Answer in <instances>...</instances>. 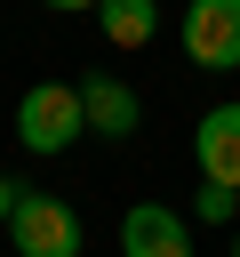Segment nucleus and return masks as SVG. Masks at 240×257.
Listing matches in <instances>:
<instances>
[{
    "mask_svg": "<svg viewBox=\"0 0 240 257\" xmlns=\"http://www.w3.org/2000/svg\"><path fill=\"white\" fill-rule=\"evenodd\" d=\"M16 193H24V185H16V177H0V225H8V209H16Z\"/></svg>",
    "mask_w": 240,
    "mask_h": 257,
    "instance_id": "nucleus-9",
    "label": "nucleus"
},
{
    "mask_svg": "<svg viewBox=\"0 0 240 257\" xmlns=\"http://www.w3.org/2000/svg\"><path fill=\"white\" fill-rule=\"evenodd\" d=\"M184 56L200 72H240V0H192L184 8Z\"/></svg>",
    "mask_w": 240,
    "mask_h": 257,
    "instance_id": "nucleus-3",
    "label": "nucleus"
},
{
    "mask_svg": "<svg viewBox=\"0 0 240 257\" xmlns=\"http://www.w3.org/2000/svg\"><path fill=\"white\" fill-rule=\"evenodd\" d=\"M192 161H200V177L240 185V104H208V112H200V128H192Z\"/></svg>",
    "mask_w": 240,
    "mask_h": 257,
    "instance_id": "nucleus-6",
    "label": "nucleus"
},
{
    "mask_svg": "<svg viewBox=\"0 0 240 257\" xmlns=\"http://www.w3.org/2000/svg\"><path fill=\"white\" fill-rule=\"evenodd\" d=\"M80 112H88V137H104V145L136 137V120H144L136 88H128V80H112V72H88V80H80Z\"/></svg>",
    "mask_w": 240,
    "mask_h": 257,
    "instance_id": "nucleus-5",
    "label": "nucleus"
},
{
    "mask_svg": "<svg viewBox=\"0 0 240 257\" xmlns=\"http://www.w3.org/2000/svg\"><path fill=\"white\" fill-rule=\"evenodd\" d=\"M88 137V112H80V80H32L16 96V145L24 153H72Z\"/></svg>",
    "mask_w": 240,
    "mask_h": 257,
    "instance_id": "nucleus-1",
    "label": "nucleus"
},
{
    "mask_svg": "<svg viewBox=\"0 0 240 257\" xmlns=\"http://www.w3.org/2000/svg\"><path fill=\"white\" fill-rule=\"evenodd\" d=\"M8 241H16V257H80V217H72V201H56V193H16V209H8Z\"/></svg>",
    "mask_w": 240,
    "mask_h": 257,
    "instance_id": "nucleus-2",
    "label": "nucleus"
},
{
    "mask_svg": "<svg viewBox=\"0 0 240 257\" xmlns=\"http://www.w3.org/2000/svg\"><path fill=\"white\" fill-rule=\"evenodd\" d=\"M232 257H240V233H232Z\"/></svg>",
    "mask_w": 240,
    "mask_h": 257,
    "instance_id": "nucleus-11",
    "label": "nucleus"
},
{
    "mask_svg": "<svg viewBox=\"0 0 240 257\" xmlns=\"http://www.w3.org/2000/svg\"><path fill=\"white\" fill-rule=\"evenodd\" d=\"M96 32L112 48H144L160 32V0H96Z\"/></svg>",
    "mask_w": 240,
    "mask_h": 257,
    "instance_id": "nucleus-7",
    "label": "nucleus"
},
{
    "mask_svg": "<svg viewBox=\"0 0 240 257\" xmlns=\"http://www.w3.org/2000/svg\"><path fill=\"white\" fill-rule=\"evenodd\" d=\"M120 257H192V217H176L160 201H136L120 217Z\"/></svg>",
    "mask_w": 240,
    "mask_h": 257,
    "instance_id": "nucleus-4",
    "label": "nucleus"
},
{
    "mask_svg": "<svg viewBox=\"0 0 240 257\" xmlns=\"http://www.w3.org/2000/svg\"><path fill=\"white\" fill-rule=\"evenodd\" d=\"M232 217H240V185L200 177V193H192V225H232Z\"/></svg>",
    "mask_w": 240,
    "mask_h": 257,
    "instance_id": "nucleus-8",
    "label": "nucleus"
},
{
    "mask_svg": "<svg viewBox=\"0 0 240 257\" xmlns=\"http://www.w3.org/2000/svg\"><path fill=\"white\" fill-rule=\"evenodd\" d=\"M48 8H96V0H48Z\"/></svg>",
    "mask_w": 240,
    "mask_h": 257,
    "instance_id": "nucleus-10",
    "label": "nucleus"
}]
</instances>
